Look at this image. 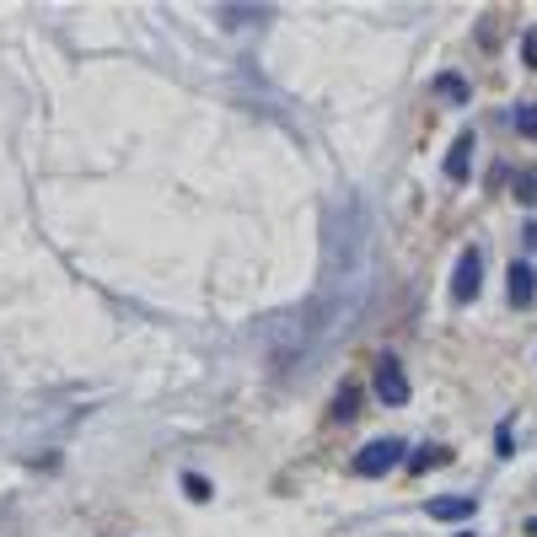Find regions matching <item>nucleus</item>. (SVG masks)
<instances>
[{"label":"nucleus","instance_id":"1","mask_svg":"<svg viewBox=\"0 0 537 537\" xmlns=\"http://www.w3.org/2000/svg\"><path fill=\"white\" fill-rule=\"evenodd\" d=\"M403 452H409V446H403L398 436H382V441H371V446L355 452V473H360V479H382V473H393L398 463H409Z\"/></svg>","mask_w":537,"mask_h":537},{"label":"nucleus","instance_id":"2","mask_svg":"<svg viewBox=\"0 0 537 537\" xmlns=\"http://www.w3.org/2000/svg\"><path fill=\"white\" fill-rule=\"evenodd\" d=\"M479 290H484V253H479V247H463L457 274H452V296H457V301H473Z\"/></svg>","mask_w":537,"mask_h":537},{"label":"nucleus","instance_id":"3","mask_svg":"<svg viewBox=\"0 0 537 537\" xmlns=\"http://www.w3.org/2000/svg\"><path fill=\"white\" fill-rule=\"evenodd\" d=\"M377 398H382L387 409L409 403V377H403V366H398L393 355H382V360H377Z\"/></svg>","mask_w":537,"mask_h":537},{"label":"nucleus","instance_id":"4","mask_svg":"<svg viewBox=\"0 0 537 537\" xmlns=\"http://www.w3.org/2000/svg\"><path fill=\"white\" fill-rule=\"evenodd\" d=\"M506 296H511V307H533V301H537V269H533V264H511V274H506Z\"/></svg>","mask_w":537,"mask_h":537},{"label":"nucleus","instance_id":"5","mask_svg":"<svg viewBox=\"0 0 537 537\" xmlns=\"http://www.w3.org/2000/svg\"><path fill=\"white\" fill-rule=\"evenodd\" d=\"M479 511V495H441L430 500V522H468Z\"/></svg>","mask_w":537,"mask_h":537},{"label":"nucleus","instance_id":"6","mask_svg":"<svg viewBox=\"0 0 537 537\" xmlns=\"http://www.w3.org/2000/svg\"><path fill=\"white\" fill-rule=\"evenodd\" d=\"M468 156H473V129H463V134L452 140V151H446V178H452V183L468 178Z\"/></svg>","mask_w":537,"mask_h":537},{"label":"nucleus","instance_id":"7","mask_svg":"<svg viewBox=\"0 0 537 537\" xmlns=\"http://www.w3.org/2000/svg\"><path fill=\"white\" fill-rule=\"evenodd\" d=\"M436 91H441L446 102H473V86H468L457 70H441V75H436Z\"/></svg>","mask_w":537,"mask_h":537},{"label":"nucleus","instance_id":"8","mask_svg":"<svg viewBox=\"0 0 537 537\" xmlns=\"http://www.w3.org/2000/svg\"><path fill=\"white\" fill-rule=\"evenodd\" d=\"M446 463H452L446 446H420V452L409 457V473H430V468H446Z\"/></svg>","mask_w":537,"mask_h":537},{"label":"nucleus","instance_id":"9","mask_svg":"<svg viewBox=\"0 0 537 537\" xmlns=\"http://www.w3.org/2000/svg\"><path fill=\"white\" fill-rule=\"evenodd\" d=\"M511 129H516L522 140H537V102H516V108H511Z\"/></svg>","mask_w":537,"mask_h":537},{"label":"nucleus","instance_id":"10","mask_svg":"<svg viewBox=\"0 0 537 537\" xmlns=\"http://www.w3.org/2000/svg\"><path fill=\"white\" fill-rule=\"evenodd\" d=\"M511 194H516V199H522L527 210H537V161H533V167H522V172H516V188H511Z\"/></svg>","mask_w":537,"mask_h":537},{"label":"nucleus","instance_id":"11","mask_svg":"<svg viewBox=\"0 0 537 537\" xmlns=\"http://www.w3.org/2000/svg\"><path fill=\"white\" fill-rule=\"evenodd\" d=\"M355 403H360V393H355V387H344V393L333 398V420H355Z\"/></svg>","mask_w":537,"mask_h":537},{"label":"nucleus","instance_id":"12","mask_svg":"<svg viewBox=\"0 0 537 537\" xmlns=\"http://www.w3.org/2000/svg\"><path fill=\"white\" fill-rule=\"evenodd\" d=\"M183 489H188V500H210V495H215L210 479H199V473H183Z\"/></svg>","mask_w":537,"mask_h":537},{"label":"nucleus","instance_id":"13","mask_svg":"<svg viewBox=\"0 0 537 537\" xmlns=\"http://www.w3.org/2000/svg\"><path fill=\"white\" fill-rule=\"evenodd\" d=\"M495 446H500V457H516V436H511V425L495 430Z\"/></svg>","mask_w":537,"mask_h":537},{"label":"nucleus","instance_id":"14","mask_svg":"<svg viewBox=\"0 0 537 537\" xmlns=\"http://www.w3.org/2000/svg\"><path fill=\"white\" fill-rule=\"evenodd\" d=\"M522 59L537 70V27H527V32H522Z\"/></svg>","mask_w":537,"mask_h":537},{"label":"nucleus","instance_id":"15","mask_svg":"<svg viewBox=\"0 0 537 537\" xmlns=\"http://www.w3.org/2000/svg\"><path fill=\"white\" fill-rule=\"evenodd\" d=\"M522 242H527V247H533V253H537V221H527V231H522Z\"/></svg>","mask_w":537,"mask_h":537},{"label":"nucleus","instance_id":"16","mask_svg":"<svg viewBox=\"0 0 537 537\" xmlns=\"http://www.w3.org/2000/svg\"><path fill=\"white\" fill-rule=\"evenodd\" d=\"M522 533H527V537H537V516H527V527H522Z\"/></svg>","mask_w":537,"mask_h":537},{"label":"nucleus","instance_id":"17","mask_svg":"<svg viewBox=\"0 0 537 537\" xmlns=\"http://www.w3.org/2000/svg\"><path fill=\"white\" fill-rule=\"evenodd\" d=\"M457 537H473V533H457Z\"/></svg>","mask_w":537,"mask_h":537}]
</instances>
